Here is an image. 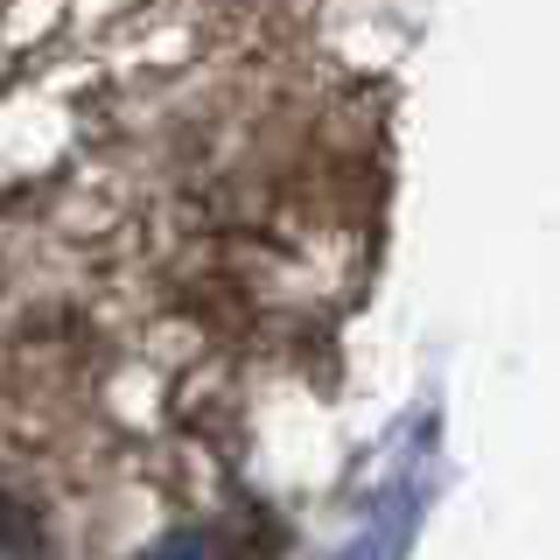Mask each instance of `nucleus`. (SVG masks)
Returning a JSON list of instances; mask_svg holds the SVG:
<instances>
[{"instance_id": "nucleus-1", "label": "nucleus", "mask_w": 560, "mask_h": 560, "mask_svg": "<svg viewBox=\"0 0 560 560\" xmlns=\"http://www.w3.org/2000/svg\"><path fill=\"white\" fill-rule=\"evenodd\" d=\"M148 560H224V547L210 533H175V539H162Z\"/></svg>"}]
</instances>
